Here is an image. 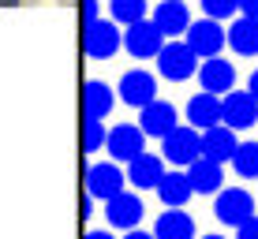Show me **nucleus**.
<instances>
[{
    "mask_svg": "<svg viewBox=\"0 0 258 239\" xmlns=\"http://www.w3.org/2000/svg\"><path fill=\"white\" fill-rule=\"evenodd\" d=\"M161 157L168 165H176V168H187L191 161H199L202 157V131L191 127V123L187 127L176 123V127L161 138Z\"/></svg>",
    "mask_w": 258,
    "mask_h": 239,
    "instance_id": "1",
    "label": "nucleus"
},
{
    "mask_svg": "<svg viewBox=\"0 0 258 239\" xmlns=\"http://www.w3.org/2000/svg\"><path fill=\"white\" fill-rule=\"evenodd\" d=\"M116 49H123V30L116 26V19H90L83 30V52L90 60H109Z\"/></svg>",
    "mask_w": 258,
    "mask_h": 239,
    "instance_id": "2",
    "label": "nucleus"
},
{
    "mask_svg": "<svg viewBox=\"0 0 258 239\" xmlns=\"http://www.w3.org/2000/svg\"><path fill=\"white\" fill-rule=\"evenodd\" d=\"M154 60H157V75L168 78V83H183V78H191L199 71V56L191 52L187 41L168 38V45H161V52H157Z\"/></svg>",
    "mask_w": 258,
    "mask_h": 239,
    "instance_id": "3",
    "label": "nucleus"
},
{
    "mask_svg": "<svg viewBox=\"0 0 258 239\" xmlns=\"http://www.w3.org/2000/svg\"><path fill=\"white\" fill-rule=\"evenodd\" d=\"M213 217L228 228H239L247 217H254V198L251 191L243 187H228V191H217V202H213Z\"/></svg>",
    "mask_w": 258,
    "mask_h": 239,
    "instance_id": "4",
    "label": "nucleus"
},
{
    "mask_svg": "<svg viewBox=\"0 0 258 239\" xmlns=\"http://www.w3.org/2000/svg\"><path fill=\"white\" fill-rule=\"evenodd\" d=\"M161 45H165V34L157 30L154 19H139V23H131L127 30H123V49H127L135 60L157 56V52H161Z\"/></svg>",
    "mask_w": 258,
    "mask_h": 239,
    "instance_id": "5",
    "label": "nucleus"
},
{
    "mask_svg": "<svg viewBox=\"0 0 258 239\" xmlns=\"http://www.w3.org/2000/svg\"><path fill=\"white\" fill-rule=\"evenodd\" d=\"M127 187V172H120L112 161H97L86 168V194L97 202H109L112 194H120Z\"/></svg>",
    "mask_w": 258,
    "mask_h": 239,
    "instance_id": "6",
    "label": "nucleus"
},
{
    "mask_svg": "<svg viewBox=\"0 0 258 239\" xmlns=\"http://www.w3.org/2000/svg\"><path fill=\"white\" fill-rule=\"evenodd\" d=\"M183 38H187V45H191L195 56L210 60V56H221L228 34H225V26H221L217 19H199V23L187 26V34H183Z\"/></svg>",
    "mask_w": 258,
    "mask_h": 239,
    "instance_id": "7",
    "label": "nucleus"
},
{
    "mask_svg": "<svg viewBox=\"0 0 258 239\" xmlns=\"http://www.w3.org/2000/svg\"><path fill=\"white\" fill-rule=\"evenodd\" d=\"M221 123H228L232 131H243L258 123V101L247 90H228L221 97Z\"/></svg>",
    "mask_w": 258,
    "mask_h": 239,
    "instance_id": "8",
    "label": "nucleus"
},
{
    "mask_svg": "<svg viewBox=\"0 0 258 239\" xmlns=\"http://www.w3.org/2000/svg\"><path fill=\"white\" fill-rule=\"evenodd\" d=\"M105 146H109L112 161H135L139 153H146V131L135 127V123H120V127L109 131Z\"/></svg>",
    "mask_w": 258,
    "mask_h": 239,
    "instance_id": "9",
    "label": "nucleus"
},
{
    "mask_svg": "<svg viewBox=\"0 0 258 239\" xmlns=\"http://www.w3.org/2000/svg\"><path fill=\"white\" fill-rule=\"evenodd\" d=\"M142 213H146V206H142V198L139 194H131V191H120V194H112L109 202H105V217H109V228H139V220Z\"/></svg>",
    "mask_w": 258,
    "mask_h": 239,
    "instance_id": "10",
    "label": "nucleus"
},
{
    "mask_svg": "<svg viewBox=\"0 0 258 239\" xmlns=\"http://www.w3.org/2000/svg\"><path fill=\"white\" fill-rule=\"evenodd\" d=\"M199 83H202V90H206V94L225 97V94L236 86V64H232V60H225V56H210V60H202V67H199Z\"/></svg>",
    "mask_w": 258,
    "mask_h": 239,
    "instance_id": "11",
    "label": "nucleus"
},
{
    "mask_svg": "<svg viewBox=\"0 0 258 239\" xmlns=\"http://www.w3.org/2000/svg\"><path fill=\"white\" fill-rule=\"evenodd\" d=\"M120 101L131 105V109H142V105H150L157 97V78L150 71H142V67H135V71H127L120 78Z\"/></svg>",
    "mask_w": 258,
    "mask_h": 239,
    "instance_id": "12",
    "label": "nucleus"
},
{
    "mask_svg": "<svg viewBox=\"0 0 258 239\" xmlns=\"http://www.w3.org/2000/svg\"><path fill=\"white\" fill-rule=\"evenodd\" d=\"M176 123H180V120H176V109L168 101H157V97H154L150 105L139 109V127L146 131V138H165Z\"/></svg>",
    "mask_w": 258,
    "mask_h": 239,
    "instance_id": "13",
    "label": "nucleus"
},
{
    "mask_svg": "<svg viewBox=\"0 0 258 239\" xmlns=\"http://www.w3.org/2000/svg\"><path fill=\"white\" fill-rule=\"evenodd\" d=\"M154 23H157V30H161L165 38H180L191 26V12H187L183 0H161V4L154 8Z\"/></svg>",
    "mask_w": 258,
    "mask_h": 239,
    "instance_id": "14",
    "label": "nucleus"
},
{
    "mask_svg": "<svg viewBox=\"0 0 258 239\" xmlns=\"http://www.w3.org/2000/svg\"><path fill=\"white\" fill-rule=\"evenodd\" d=\"M161 176H165V157H157V153H139L135 161H127V183L135 191L157 187Z\"/></svg>",
    "mask_w": 258,
    "mask_h": 239,
    "instance_id": "15",
    "label": "nucleus"
},
{
    "mask_svg": "<svg viewBox=\"0 0 258 239\" xmlns=\"http://www.w3.org/2000/svg\"><path fill=\"white\" fill-rule=\"evenodd\" d=\"M221 161H213V157L202 153L199 161H191L187 165V180H191V187L199 191V194H217L221 191V183H225V172H221Z\"/></svg>",
    "mask_w": 258,
    "mask_h": 239,
    "instance_id": "16",
    "label": "nucleus"
},
{
    "mask_svg": "<svg viewBox=\"0 0 258 239\" xmlns=\"http://www.w3.org/2000/svg\"><path fill=\"white\" fill-rule=\"evenodd\" d=\"M157 198L165 202V209H180V206H187L191 202V194H195V187H191V180H187V172H165L161 180H157Z\"/></svg>",
    "mask_w": 258,
    "mask_h": 239,
    "instance_id": "17",
    "label": "nucleus"
},
{
    "mask_svg": "<svg viewBox=\"0 0 258 239\" xmlns=\"http://www.w3.org/2000/svg\"><path fill=\"white\" fill-rule=\"evenodd\" d=\"M236 146H239V138H236V131L228 127V123H217V127L202 131V153L213 157V161H221V165L232 161Z\"/></svg>",
    "mask_w": 258,
    "mask_h": 239,
    "instance_id": "18",
    "label": "nucleus"
},
{
    "mask_svg": "<svg viewBox=\"0 0 258 239\" xmlns=\"http://www.w3.org/2000/svg\"><path fill=\"white\" fill-rule=\"evenodd\" d=\"M187 123L191 127H199V131H210V127H217L221 123V97L217 94H195L191 101H187Z\"/></svg>",
    "mask_w": 258,
    "mask_h": 239,
    "instance_id": "19",
    "label": "nucleus"
},
{
    "mask_svg": "<svg viewBox=\"0 0 258 239\" xmlns=\"http://www.w3.org/2000/svg\"><path fill=\"white\" fill-rule=\"evenodd\" d=\"M112 105H116V94H112L109 83L90 78V83L83 86V112H86V120H105L112 112Z\"/></svg>",
    "mask_w": 258,
    "mask_h": 239,
    "instance_id": "20",
    "label": "nucleus"
},
{
    "mask_svg": "<svg viewBox=\"0 0 258 239\" xmlns=\"http://www.w3.org/2000/svg\"><path fill=\"white\" fill-rule=\"evenodd\" d=\"M225 34H228V49H232L236 56H258V19L239 15Z\"/></svg>",
    "mask_w": 258,
    "mask_h": 239,
    "instance_id": "21",
    "label": "nucleus"
},
{
    "mask_svg": "<svg viewBox=\"0 0 258 239\" xmlns=\"http://www.w3.org/2000/svg\"><path fill=\"white\" fill-rule=\"evenodd\" d=\"M154 235L157 239H195V220L183 209H165L154 224Z\"/></svg>",
    "mask_w": 258,
    "mask_h": 239,
    "instance_id": "22",
    "label": "nucleus"
},
{
    "mask_svg": "<svg viewBox=\"0 0 258 239\" xmlns=\"http://www.w3.org/2000/svg\"><path fill=\"white\" fill-rule=\"evenodd\" d=\"M232 168L243 180H258V142H239L232 153Z\"/></svg>",
    "mask_w": 258,
    "mask_h": 239,
    "instance_id": "23",
    "label": "nucleus"
},
{
    "mask_svg": "<svg viewBox=\"0 0 258 239\" xmlns=\"http://www.w3.org/2000/svg\"><path fill=\"white\" fill-rule=\"evenodd\" d=\"M109 15L123 26L146 19V0H109Z\"/></svg>",
    "mask_w": 258,
    "mask_h": 239,
    "instance_id": "24",
    "label": "nucleus"
},
{
    "mask_svg": "<svg viewBox=\"0 0 258 239\" xmlns=\"http://www.w3.org/2000/svg\"><path fill=\"white\" fill-rule=\"evenodd\" d=\"M105 138H109V131H105L101 120H86L83 123V153H97V149L105 146Z\"/></svg>",
    "mask_w": 258,
    "mask_h": 239,
    "instance_id": "25",
    "label": "nucleus"
},
{
    "mask_svg": "<svg viewBox=\"0 0 258 239\" xmlns=\"http://www.w3.org/2000/svg\"><path fill=\"white\" fill-rule=\"evenodd\" d=\"M202 12H206V19H232L239 12V0H202Z\"/></svg>",
    "mask_w": 258,
    "mask_h": 239,
    "instance_id": "26",
    "label": "nucleus"
},
{
    "mask_svg": "<svg viewBox=\"0 0 258 239\" xmlns=\"http://www.w3.org/2000/svg\"><path fill=\"white\" fill-rule=\"evenodd\" d=\"M236 239H258V213H254V217H247L243 224L236 228Z\"/></svg>",
    "mask_w": 258,
    "mask_h": 239,
    "instance_id": "27",
    "label": "nucleus"
},
{
    "mask_svg": "<svg viewBox=\"0 0 258 239\" xmlns=\"http://www.w3.org/2000/svg\"><path fill=\"white\" fill-rule=\"evenodd\" d=\"M26 8H71L75 0H19Z\"/></svg>",
    "mask_w": 258,
    "mask_h": 239,
    "instance_id": "28",
    "label": "nucleus"
},
{
    "mask_svg": "<svg viewBox=\"0 0 258 239\" xmlns=\"http://www.w3.org/2000/svg\"><path fill=\"white\" fill-rule=\"evenodd\" d=\"M83 15H86V23L101 15V8H97V0H83Z\"/></svg>",
    "mask_w": 258,
    "mask_h": 239,
    "instance_id": "29",
    "label": "nucleus"
},
{
    "mask_svg": "<svg viewBox=\"0 0 258 239\" xmlns=\"http://www.w3.org/2000/svg\"><path fill=\"white\" fill-rule=\"evenodd\" d=\"M239 15H251V19H258V0H239Z\"/></svg>",
    "mask_w": 258,
    "mask_h": 239,
    "instance_id": "30",
    "label": "nucleus"
},
{
    "mask_svg": "<svg viewBox=\"0 0 258 239\" xmlns=\"http://www.w3.org/2000/svg\"><path fill=\"white\" fill-rule=\"evenodd\" d=\"M123 239H157L154 232H142V228H127V235Z\"/></svg>",
    "mask_w": 258,
    "mask_h": 239,
    "instance_id": "31",
    "label": "nucleus"
},
{
    "mask_svg": "<svg viewBox=\"0 0 258 239\" xmlns=\"http://www.w3.org/2000/svg\"><path fill=\"white\" fill-rule=\"evenodd\" d=\"M247 94L258 101V71H251V78H247Z\"/></svg>",
    "mask_w": 258,
    "mask_h": 239,
    "instance_id": "32",
    "label": "nucleus"
},
{
    "mask_svg": "<svg viewBox=\"0 0 258 239\" xmlns=\"http://www.w3.org/2000/svg\"><path fill=\"white\" fill-rule=\"evenodd\" d=\"M94 202H97V198L86 194V202H83V209H79V213H83V217H94Z\"/></svg>",
    "mask_w": 258,
    "mask_h": 239,
    "instance_id": "33",
    "label": "nucleus"
},
{
    "mask_svg": "<svg viewBox=\"0 0 258 239\" xmlns=\"http://www.w3.org/2000/svg\"><path fill=\"white\" fill-rule=\"evenodd\" d=\"M83 239H116V235H109V232H101V228H94V232H86Z\"/></svg>",
    "mask_w": 258,
    "mask_h": 239,
    "instance_id": "34",
    "label": "nucleus"
},
{
    "mask_svg": "<svg viewBox=\"0 0 258 239\" xmlns=\"http://www.w3.org/2000/svg\"><path fill=\"white\" fill-rule=\"evenodd\" d=\"M202 239H225V235H202Z\"/></svg>",
    "mask_w": 258,
    "mask_h": 239,
    "instance_id": "35",
    "label": "nucleus"
}]
</instances>
